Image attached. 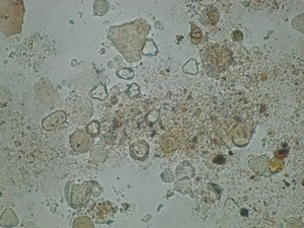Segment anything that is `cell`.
<instances>
[{"label": "cell", "instance_id": "6da1fadb", "mask_svg": "<svg viewBox=\"0 0 304 228\" xmlns=\"http://www.w3.org/2000/svg\"><path fill=\"white\" fill-rule=\"evenodd\" d=\"M114 208L110 202L97 203L93 210V217L96 223H109L114 219Z\"/></svg>", "mask_w": 304, "mask_h": 228}, {"label": "cell", "instance_id": "7a4b0ae2", "mask_svg": "<svg viewBox=\"0 0 304 228\" xmlns=\"http://www.w3.org/2000/svg\"><path fill=\"white\" fill-rule=\"evenodd\" d=\"M70 144L75 151L78 152L88 151L91 145L90 136L85 132L77 131L70 137Z\"/></svg>", "mask_w": 304, "mask_h": 228}, {"label": "cell", "instance_id": "3957f363", "mask_svg": "<svg viewBox=\"0 0 304 228\" xmlns=\"http://www.w3.org/2000/svg\"><path fill=\"white\" fill-rule=\"evenodd\" d=\"M66 121V114L62 111H58L53 114H51L50 116L45 118L43 120V128L47 131H51L58 126L62 125Z\"/></svg>", "mask_w": 304, "mask_h": 228}, {"label": "cell", "instance_id": "277c9868", "mask_svg": "<svg viewBox=\"0 0 304 228\" xmlns=\"http://www.w3.org/2000/svg\"><path fill=\"white\" fill-rule=\"evenodd\" d=\"M233 138L234 143L236 144L237 141L242 138V145H247L249 141L251 140V130L247 126L244 125H237L234 129L233 130Z\"/></svg>", "mask_w": 304, "mask_h": 228}, {"label": "cell", "instance_id": "5b68a950", "mask_svg": "<svg viewBox=\"0 0 304 228\" xmlns=\"http://www.w3.org/2000/svg\"><path fill=\"white\" fill-rule=\"evenodd\" d=\"M131 154L134 159L143 160L147 158L148 154V145L146 142L139 141L137 143L133 144L131 147Z\"/></svg>", "mask_w": 304, "mask_h": 228}, {"label": "cell", "instance_id": "8992f818", "mask_svg": "<svg viewBox=\"0 0 304 228\" xmlns=\"http://www.w3.org/2000/svg\"><path fill=\"white\" fill-rule=\"evenodd\" d=\"M191 37H192V40L195 41V43H198V41H199L200 38L202 37V33H201V31H200V28L197 27L195 24H193V27H192Z\"/></svg>", "mask_w": 304, "mask_h": 228}]
</instances>
